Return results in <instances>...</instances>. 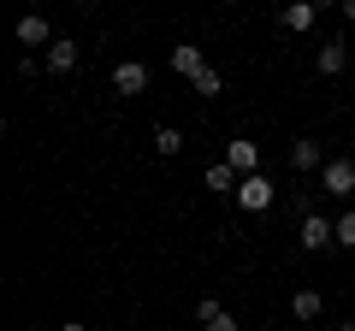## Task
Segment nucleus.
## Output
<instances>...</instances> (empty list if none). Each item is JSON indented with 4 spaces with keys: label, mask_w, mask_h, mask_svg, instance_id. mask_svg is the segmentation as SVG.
I'll return each mask as SVG.
<instances>
[{
    "label": "nucleus",
    "mask_w": 355,
    "mask_h": 331,
    "mask_svg": "<svg viewBox=\"0 0 355 331\" xmlns=\"http://www.w3.org/2000/svg\"><path fill=\"white\" fill-rule=\"evenodd\" d=\"M202 65H207L202 48H190V42H178V48H172V71H178V77H196Z\"/></svg>",
    "instance_id": "1a4fd4ad"
},
{
    "label": "nucleus",
    "mask_w": 355,
    "mask_h": 331,
    "mask_svg": "<svg viewBox=\"0 0 355 331\" xmlns=\"http://www.w3.org/2000/svg\"><path fill=\"white\" fill-rule=\"evenodd\" d=\"M202 331H237V319H231V314H214V319H202Z\"/></svg>",
    "instance_id": "a211bd4d"
},
{
    "label": "nucleus",
    "mask_w": 355,
    "mask_h": 331,
    "mask_svg": "<svg viewBox=\"0 0 355 331\" xmlns=\"http://www.w3.org/2000/svg\"><path fill=\"white\" fill-rule=\"evenodd\" d=\"M237 184H243V172L231 160H219V166H207V190H219V195H237Z\"/></svg>",
    "instance_id": "423d86ee"
},
{
    "label": "nucleus",
    "mask_w": 355,
    "mask_h": 331,
    "mask_svg": "<svg viewBox=\"0 0 355 331\" xmlns=\"http://www.w3.org/2000/svg\"><path fill=\"white\" fill-rule=\"evenodd\" d=\"M237 202H243V213H266V207H272V184H266L261 172H249V178L237 184Z\"/></svg>",
    "instance_id": "f03ea898"
},
{
    "label": "nucleus",
    "mask_w": 355,
    "mask_h": 331,
    "mask_svg": "<svg viewBox=\"0 0 355 331\" xmlns=\"http://www.w3.org/2000/svg\"><path fill=\"white\" fill-rule=\"evenodd\" d=\"M314 0H291V6H284V30H296V36H302V30H314Z\"/></svg>",
    "instance_id": "6e6552de"
},
{
    "label": "nucleus",
    "mask_w": 355,
    "mask_h": 331,
    "mask_svg": "<svg viewBox=\"0 0 355 331\" xmlns=\"http://www.w3.org/2000/svg\"><path fill=\"white\" fill-rule=\"evenodd\" d=\"M296 242H302L308 255L331 249V242H338V219H326V213H302V231H296Z\"/></svg>",
    "instance_id": "f257e3e1"
},
{
    "label": "nucleus",
    "mask_w": 355,
    "mask_h": 331,
    "mask_svg": "<svg viewBox=\"0 0 355 331\" xmlns=\"http://www.w3.org/2000/svg\"><path fill=\"white\" fill-rule=\"evenodd\" d=\"M113 89L119 95H142V89H148V65H142V60H119L113 65Z\"/></svg>",
    "instance_id": "20e7f679"
},
{
    "label": "nucleus",
    "mask_w": 355,
    "mask_h": 331,
    "mask_svg": "<svg viewBox=\"0 0 355 331\" xmlns=\"http://www.w3.org/2000/svg\"><path fill=\"white\" fill-rule=\"evenodd\" d=\"M338 249H355V213H338Z\"/></svg>",
    "instance_id": "dca6fc26"
},
{
    "label": "nucleus",
    "mask_w": 355,
    "mask_h": 331,
    "mask_svg": "<svg viewBox=\"0 0 355 331\" xmlns=\"http://www.w3.org/2000/svg\"><path fill=\"white\" fill-rule=\"evenodd\" d=\"M338 12H343V18H355V0H338Z\"/></svg>",
    "instance_id": "6ab92c4d"
},
{
    "label": "nucleus",
    "mask_w": 355,
    "mask_h": 331,
    "mask_svg": "<svg viewBox=\"0 0 355 331\" xmlns=\"http://www.w3.org/2000/svg\"><path fill=\"white\" fill-rule=\"evenodd\" d=\"M18 42H24V48H42V42H53V24L42 12H24L18 18Z\"/></svg>",
    "instance_id": "39448f33"
},
{
    "label": "nucleus",
    "mask_w": 355,
    "mask_h": 331,
    "mask_svg": "<svg viewBox=\"0 0 355 331\" xmlns=\"http://www.w3.org/2000/svg\"><path fill=\"white\" fill-rule=\"evenodd\" d=\"M291 166H296V172H314V166H320V142L314 136H296L291 142Z\"/></svg>",
    "instance_id": "9d476101"
},
{
    "label": "nucleus",
    "mask_w": 355,
    "mask_h": 331,
    "mask_svg": "<svg viewBox=\"0 0 355 331\" xmlns=\"http://www.w3.org/2000/svg\"><path fill=\"white\" fill-rule=\"evenodd\" d=\"M314 6H338V0H314Z\"/></svg>",
    "instance_id": "4be33fe9"
},
{
    "label": "nucleus",
    "mask_w": 355,
    "mask_h": 331,
    "mask_svg": "<svg viewBox=\"0 0 355 331\" xmlns=\"http://www.w3.org/2000/svg\"><path fill=\"white\" fill-rule=\"evenodd\" d=\"M225 160H231V166H237L243 178H249L254 166H261V148H254V142H231V148H225Z\"/></svg>",
    "instance_id": "f8f14e48"
},
{
    "label": "nucleus",
    "mask_w": 355,
    "mask_h": 331,
    "mask_svg": "<svg viewBox=\"0 0 355 331\" xmlns=\"http://www.w3.org/2000/svg\"><path fill=\"white\" fill-rule=\"evenodd\" d=\"M190 89L196 95H219V89H225V71H219V65H202V71L190 77Z\"/></svg>",
    "instance_id": "ddd939ff"
},
{
    "label": "nucleus",
    "mask_w": 355,
    "mask_h": 331,
    "mask_svg": "<svg viewBox=\"0 0 355 331\" xmlns=\"http://www.w3.org/2000/svg\"><path fill=\"white\" fill-rule=\"evenodd\" d=\"M349 65V42H320V77H338Z\"/></svg>",
    "instance_id": "0eeeda50"
},
{
    "label": "nucleus",
    "mask_w": 355,
    "mask_h": 331,
    "mask_svg": "<svg viewBox=\"0 0 355 331\" xmlns=\"http://www.w3.org/2000/svg\"><path fill=\"white\" fill-rule=\"evenodd\" d=\"M60 331H83V319H65V325H60Z\"/></svg>",
    "instance_id": "aec40b11"
},
{
    "label": "nucleus",
    "mask_w": 355,
    "mask_h": 331,
    "mask_svg": "<svg viewBox=\"0 0 355 331\" xmlns=\"http://www.w3.org/2000/svg\"><path fill=\"white\" fill-rule=\"evenodd\" d=\"M214 314H225V302H219V296H202V302H196V319H214Z\"/></svg>",
    "instance_id": "f3484780"
},
{
    "label": "nucleus",
    "mask_w": 355,
    "mask_h": 331,
    "mask_svg": "<svg viewBox=\"0 0 355 331\" xmlns=\"http://www.w3.org/2000/svg\"><path fill=\"white\" fill-rule=\"evenodd\" d=\"M291 314H296V319H320V290H296Z\"/></svg>",
    "instance_id": "2eb2a0df"
},
{
    "label": "nucleus",
    "mask_w": 355,
    "mask_h": 331,
    "mask_svg": "<svg viewBox=\"0 0 355 331\" xmlns=\"http://www.w3.org/2000/svg\"><path fill=\"white\" fill-rule=\"evenodd\" d=\"M77 65V42H48V71H71Z\"/></svg>",
    "instance_id": "4468645a"
},
{
    "label": "nucleus",
    "mask_w": 355,
    "mask_h": 331,
    "mask_svg": "<svg viewBox=\"0 0 355 331\" xmlns=\"http://www.w3.org/2000/svg\"><path fill=\"white\" fill-rule=\"evenodd\" d=\"M154 154H160V160H178V154H184V130L160 125V130H154Z\"/></svg>",
    "instance_id": "9b49d317"
},
{
    "label": "nucleus",
    "mask_w": 355,
    "mask_h": 331,
    "mask_svg": "<svg viewBox=\"0 0 355 331\" xmlns=\"http://www.w3.org/2000/svg\"><path fill=\"white\" fill-rule=\"evenodd\" d=\"M320 184H326V195H355V160H326Z\"/></svg>",
    "instance_id": "7ed1b4c3"
},
{
    "label": "nucleus",
    "mask_w": 355,
    "mask_h": 331,
    "mask_svg": "<svg viewBox=\"0 0 355 331\" xmlns=\"http://www.w3.org/2000/svg\"><path fill=\"white\" fill-rule=\"evenodd\" d=\"M331 331H355V319H338V325H331Z\"/></svg>",
    "instance_id": "412c9836"
}]
</instances>
